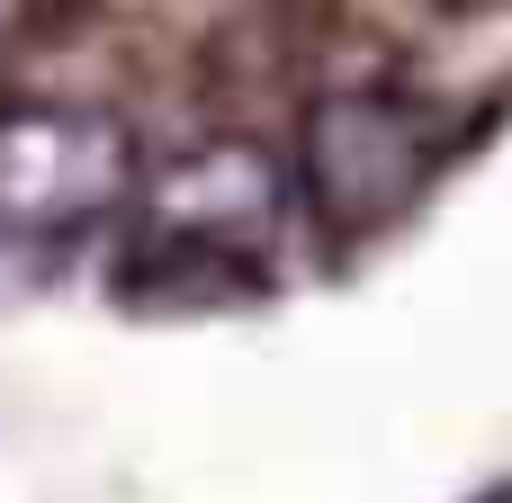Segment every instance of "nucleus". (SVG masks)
<instances>
[{"label": "nucleus", "instance_id": "nucleus-1", "mask_svg": "<svg viewBox=\"0 0 512 503\" xmlns=\"http://www.w3.org/2000/svg\"><path fill=\"white\" fill-rule=\"evenodd\" d=\"M279 252V162L261 144H198L171 171L144 180L126 216V261L117 297L126 306H243L270 288Z\"/></svg>", "mask_w": 512, "mask_h": 503}, {"label": "nucleus", "instance_id": "nucleus-2", "mask_svg": "<svg viewBox=\"0 0 512 503\" xmlns=\"http://www.w3.org/2000/svg\"><path fill=\"white\" fill-rule=\"evenodd\" d=\"M144 198L135 135L99 99H0V234L72 243Z\"/></svg>", "mask_w": 512, "mask_h": 503}, {"label": "nucleus", "instance_id": "nucleus-3", "mask_svg": "<svg viewBox=\"0 0 512 503\" xmlns=\"http://www.w3.org/2000/svg\"><path fill=\"white\" fill-rule=\"evenodd\" d=\"M432 180V135H423V108L405 90H324L297 126V189H306V216L333 234V243H369L378 225H396Z\"/></svg>", "mask_w": 512, "mask_h": 503}, {"label": "nucleus", "instance_id": "nucleus-4", "mask_svg": "<svg viewBox=\"0 0 512 503\" xmlns=\"http://www.w3.org/2000/svg\"><path fill=\"white\" fill-rule=\"evenodd\" d=\"M495 503H512V495H495Z\"/></svg>", "mask_w": 512, "mask_h": 503}, {"label": "nucleus", "instance_id": "nucleus-5", "mask_svg": "<svg viewBox=\"0 0 512 503\" xmlns=\"http://www.w3.org/2000/svg\"><path fill=\"white\" fill-rule=\"evenodd\" d=\"M0 27H9V18H0Z\"/></svg>", "mask_w": 512, "mask_h": 503}]
</instances>
